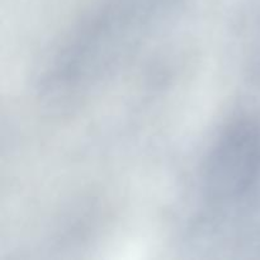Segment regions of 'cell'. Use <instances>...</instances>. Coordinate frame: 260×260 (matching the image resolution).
Listing matches in <instances>:
<instances>
[{"mask_svg": "<svg viewBox=\"0 0 260 260\" xmlns=\"http://www.w3.org/2000/svg\"><path fill=\"white\" fill-rule=\"evenodd\" d=\"M208 190L215 200L239 203L260 185V129L248 122L231 126L212 151Z\"/></svg>", "mask_w": 260, "mask_h": 260, "instance_id": "6da1fadb", "label": "cell"}]
</instances>
